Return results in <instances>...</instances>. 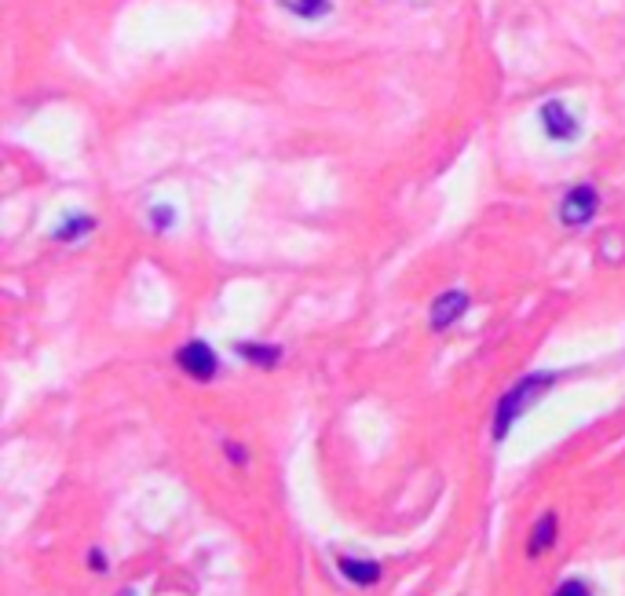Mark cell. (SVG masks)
<instances>
[{
  "label": "cell",
  "instance_id": "6da1fadb",
  "mask_svg": "<svg viewBox=\"0 0 625 596\" xmlns=\"http://www.w3.org/2000/svg\"><path fill=\"white\" fill-rule=\"evenodd\" d=\"M552 384H556V373H527L523 381H516L509 388V392L501 395L498 403V414H494V439H505L509 436L512 421L523 414V410H530V406L538 403L541 395L549 392Z\"/></svg>",
  "mask_w": 625,
  "mask_h": 596
},
{
  "label": "cell",
  "instance_id": "7a4b0ae2",
  "mask_svg": "<svg viewBox=\"0 0 625 596\" xmlns=\"http://www.w3.org/2000/svg\"><path fill=\"white\" fill-rule=\"evenodd\" d=\"M600 213V194H596L593 183H578L571 191L563 194L560 202V224L578 231V227L593 224V216Z\"/></svg>",
  "mask_w": 625,
  "mask_h": 596
},
{
  "label": "cell",
  "instance_id": "3957f363",
  "mask_svg": "<svg viewBox=\"0 0 625 596\" xmlns=\"http://www.w3.org/2000/svg\"><path fill=\"white\" fill-rule=\"evenodd\" d=\"M176 366L183 373H191L194 381H212L216 370H220V359H216V352L205 341H191L176 352Z\"/></svg>",
  "mask_w": 625,
  "mask_h": 596
},
{
  "label": "cell",
  "instance_id": "277c9868",
  "mask_svg": "<svg viewBox=\"0 0 625 596\" xmlns=\"http://www.w3.org/2000/svg\"><path fill=\"white\" fill-rule=\"evenodd\" d=\"M541 128H545V136H549L552 143H571V139L578 136V118L563 107L560 99H549V103L541 107Z\"/></svg>",
  "mask_w": 625,
  "mask_h": 596
},
{
  "label": "cell",
  "instance_id": "5b68a950",
  "mask_svg": "<svg viewBox=\"0 0 625 596\" xmlns=\"http://www.w3.org/2000/svg\"><path fill=\"white\" fill-rule=\"evenodd\" d=\"M468 308H472V300H468L465 289H450V293H443V297L432 304V330H450Z\"/></svg>",
  "mask_w": 625,
  "mask_h": 596
},
{
  "label": "cell",
  "instance_id": "8992f818",
  "mask_svg": "<svg viewBox=\"0 0 625 596\" xmlns=\"http://www.w3.org/2000/svg\"><path fill=\"white\" fill-rule=\"evenodd\" d=\"M337 567L340 575L348 578V582H355V586H377L381 582V564H373V560H351V556H344Z\"/></svg>",
  "mask_w": 625,
  "mask_h": 596
},
{
  "label": "cell",
  "instance_id": "52a82bcc",
  "mask_svg": "<svg viewBox=\"0 0 625 596\" xmlns=\"http://www.w3.org/2000/svg\"><path fill=\"white\" fill-rule=\"evenodd\" d=\"M278 8L289 11L293 19L318 22V19H326L329 11H333V0H278Z\"/></svg>",
  "mask_w": 625,
  "mask_h": 596
},
{
  "label": "cell",
  "instance_id": "ba28073f",
  "mask_svg": "<svg viewBox=\"0 0 625 596\" xmlns=\"http://www.w3.org/2000/svg\"><path fill=\"white\" fill-rule=\"evenodd\" d=\"M556 531H560V523H556V512L541 516L538 527H534V534H530V556H541V553H545V549H549V545L556 542Z\"/></svg>",
  "mask_w": 625,
  "mask_h": 596
},
{
  "label": "cell",
  "instance_id": "9c48e42d",
  "mask_svg": "<svg viewBox=\"0 0 625 596\" xmlns=\"http://www.w3.org/2000/svg\"><path fill=\"white\" fill-rule=\"evenodd\" d=\"M92 227H96L92 216H70L66 224L55 227V242H81L85 235H92Z\"/></svg>",
  "mask_w": 625,
  "mask_h": 596
},
{
  "label": "cell",
  "instance_id": "30bf717a",
  "mask_svg": "<svg viewBox=\"0 0 625 596\" xmlns=\"http://www.w3.org/2000/svg\"><path fill=\"white\" fill-rule=\"evenodd\" d=\"M238 355L256 362V366H275L282 359V348H275V344H238Z\"/></svg>",
  "mask_w": 625,
  "mask_h": 596
},
{
  "label": "cell",
  "instance_id": "8fae6325",
  "mask_svg": "<svg viewBox=\"0 0 625 596\" xmlns=\"http://www.w3.org/2000/svg\"><path fill=\"white\" fill-rule=\"evenodd\" d=\"M552 596H593V589L585 586L582 578H567V582H563V586L556 589Z\"/></svg>",
  "mask_w": 625,
  "mask_h": 596
},
{
  "label": "cell",
  "instance_id": "7c38bea8",
  "mask_svg": "<svg viewBox=\"0 0 625 596\" xmlns=\"http://www.w3.org/2000/svg\"><path fill=\"white\" fill-rule=\"evenodd\" d=\"M150 220H154L158 231H169V224L176 220V213H172L169 205H158V209H150Z\"/></svg>",
  "mask_w": 625,
  "mask_h": 596
},
{
  "label": "cell",
  "instance_id": "4fadbf2b",
  "mask_svg": "<svg viewBox=\"0 0 625 596\" xmlns=\"http://www.w3.org/2000/svg\"><path fill=\"white\" fill-rule=\"evenodd\" d=\"M227 458L238 461V465H245V450H242V447H234V443H227Z\"/></svg>",
  "mask_w": 625,
  "mask_h": 596
},
{
  "label": "cell",
  "instance_id": "5bb4252c",
  "mask_svg": "<svg viewBox=\"0 0 625 596\" xmlns=\"http://www.w3.org/2000/svg\"><path fill=\"white\" fill-rule=\"evenodd\" d=\"M88 560H92V567H96V571H106V564H103V553H99V549H96V553H92V556H88Z\"/></svg>",
  "mask_w": 625,
  "mask_h": 596
},
{
  "label": "cell",
  "instance_id": "9a60e30c",
  "mask_svg": "<svg viewBox=\"0 0 625 596\" xmlns=\"http://www.w3.org/2000/svg\"><path fill=\"white\" fill-rule=\"evenodd\" d=\"M121 596H132V593H121Z\"/></svg>",
  "mask_w": 625,
  "mask_h": 596
}]
</instances>
